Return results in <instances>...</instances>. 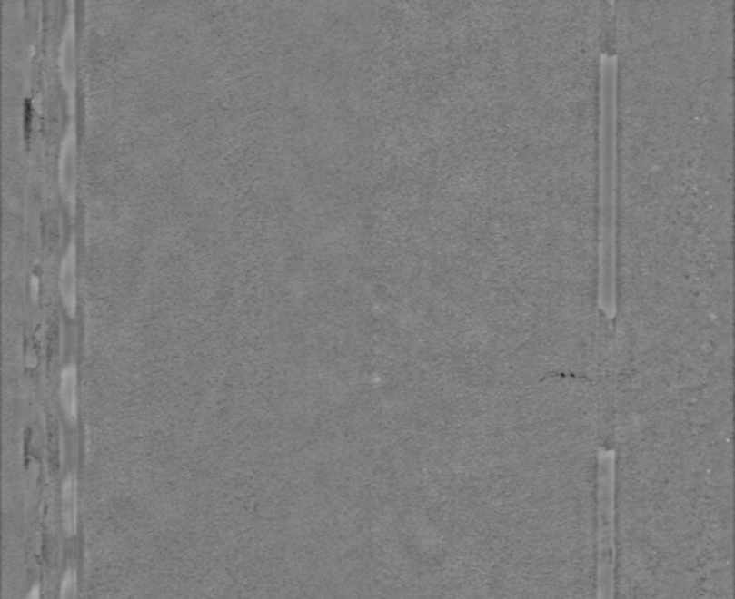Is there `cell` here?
<instances>
[{
	"label": "cell",
	"instance_id": "6da1fadb",
	"mask_svg": "<svg viewBox=\"0 0 735 599\" xmlns=\"http://www.w3.org/2000/svg\"><path fill=\"white\" fill-rule=\"evenodd\" d=\"M599 593L614 599V454L599 456Z\"/></svg>",
	"mask_w": 735,
	"mask_h": 599
},
{
	"label": "cell",
	"instance_id": "7a4b0ae2",
	"mask_svg": "<svg viewBox=\"0 0 735 599\" xmlns=\"http://www.w3.org/2000/svg\"><path fill=\"white\" fill-rule=\"evenodd\" d=\"M76 165H77V146L76 133L71 130L67 137L62 142V152H60V186L64 191V197L67 201H74V191H76Z\"/></svg>",
	"mask_w": 735,
	"mask_h": 599
},
{
	"label": "cell",
	"instance_id": "3957f363",
	"mask_svg": "<svg viewBox=\"0 0 735 599\" xmlns=\"http://www.w3.org/2000/svg\"><path fill=\"white\" fill-rule=\"evenodd\" d=\"M58 65H60V77H62V83H64L65 90L69 93H73L76 90L77 75L76 30H74L73 22L69 24L67 30L64 32L62 44H60Z\"/></svg>",
	"mask_w": 735,
	"mask_h": 599
},
{
	"label": "cell",
	"instance_id": "277c9868",
	"mask_svg": "<svg viewBox=\"0 0 735 599\" xmlns=\"http://www.w3.org/2000/svg\"><path fill=\"white\" fill-rule=\"evenodd\" d=\"M60 295L69 312L76 309V250L71 248L60 267Z\"/></svg>",
	"mask_w": 735,
	"mask_h": 599
},
{
	"label": "cell",
	"instance_id": "5b68a950",
	"mask_svg": "<svg viewBox=\"0 0 735 599\" xmlns=\"http://www.w3.org/2000/svg\"><path fill=\"white\" fill-rule=\"evenodd\" d=\"M62 523L67 536H73L77 527V487L74 475H69L62 484Z\"/></svg>",
	"mask_w": 735,
	"mask_h": 599
},
{
	"label": "cell",
	"instance_id": "8992f818",
	"mask_svg": "<svg viewBox=\"0 0 735 599\" xmlns=\"http://www.w3.org/2000/svg\"><path fill=\"white\" fill-rule=\"evenodd\" d=\"M76 370L73 367H67L60 375V401L69 419L76 417Z\"/></svg>",
	"mask_w": 735,
	"mask_h": 599
},
{
	"label": "cell",
	"instance_id": "52a82bcc",
	"mask_svg": "<svg viewBox=\"0 0 735 599\" xmlns=\"http://www.w3.org/2000/svg\"><path fill=\"white\" fill-rule=\"evenodd\" d=\"M60 599H77V576L74 570H67L62 578Z\"/></svg>",
	"mask_w": 735,
	"mask_h": 599
},
{
	"label": "cell",
	"instance_id": "ba28073f",
	"mask_svg": "<svg viewBox=\"0 0 735 599\" xmlns=\"http://www.w3.org/2000/svg\"><path fill=\"white\" fill-rule=\"evenodd\" d=\"M26 599H41V587L35 585V587L28 593V598Z\"/></svg>",
	"mask_w": 735,
	"mask_h": 599
}]
</instances>
